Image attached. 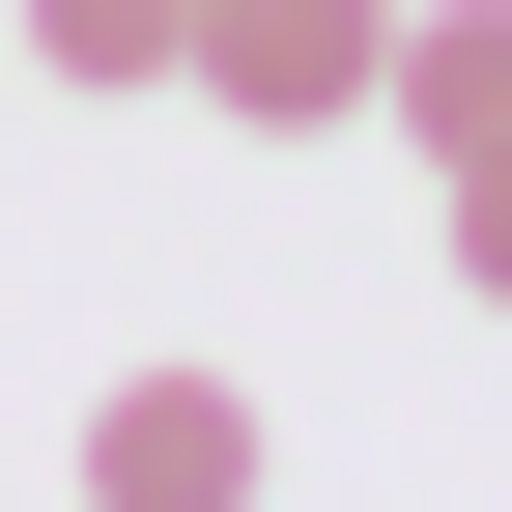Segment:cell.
Returning a JSON list of instances; mask_svg holds the SVG:
<instances>
[{
    "label": "cell",
    "mask_w": 512,
    "mask_h": 512,
    "mask_svg": "<svg viewBox=\"0 0 512 512\" xmlns=\"http://www.w3.org/2000/svg\"><path fill=\"white\" fill-rule=\"evenodd\" d=\"M370 57H399V0H200L171 86H200L228 143H313V114H370Z\"/></svg>",
    "instance_id": "1"
},
{
    "label": "cell",
    "mask_w": 512,
    "mask_h": 512,
    "mask_svg": "<svg viewBox=\"0 0 512 512\" xmlns=\"http://www.w3.org/2000/svg\"><path fill=\"white\" fill-rule=\"evenodd\" d=\"M370 114H399L427 171H484V143H512V0H399V57H370Z\"/></svg>",
    "instance_id": "2"
},
{
    "label": "cell",
    "mask_w": 512,
    "mask_h": 512,
    "mask_svg": "<svg viewBox=\"0 0 512 512\" xmlns=\"http://www.w3.org/2000/svg\"><path fill=\"white\" fill-rule=\"evenodd\" d=\"M86 484H114V512H228V484H256V399H228V370H143V399L86 427Z\"/></svg>",
    "instance_id": "3"
},
{
    "label": "cell",
    "mask_w": 512,
    "mask_h": 512,
    "mask_svg": "<svg viewBox=\"0 0 512 512\" xmlns=\"http://www.w3.org/2000/svg\"><path fill=\"white\" fill-rule=\"evenodd\" d=\"M171 29H200V0H29V86L114 114V86H171Z\"/></svg>",
    "instance_id": "4"
},
{
    "label": "cell",
    "mask_w": 512,
    "mask_h": 512,
    "mask_svg": "<svg viewBox=\"0 0 512 512\" xmlns=\"http://www.w3.org/2000/svg\"><path fill=\"white\" fill-rule=\"evenodd\" d=\"M456 285H484V313H512V143H484V171H456Z\"/></svg>",
    "instance_id": "5"
}]
</instances>
